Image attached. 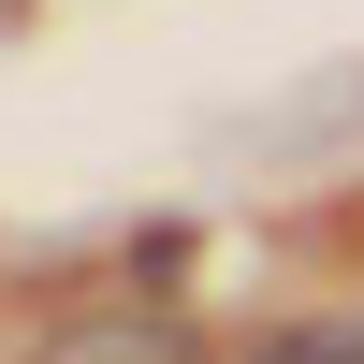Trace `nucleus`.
<instances>
[{"label": "nucleus", "mask_w": 364, "mask_h": 364, "mask_svg": "<svg viewBox=\"0 0 364 364\" xmlns=\"http://www.w3.org/2000/svg\"><path fill=\"white\" fill-rule=\"evenodd\" d=\"M248 364H364V321H291V336H262Z\"/></svg>", "instance_id": "obj_2"}, {"label": "nucleus", "mask_w": 364, "mask_h": 364, "mask_svg": "<svg viewBox=\"0 0 364 364\" xmlns=\"http://www.w3.org/2000/svg\"><path fill=\"white\" fill-rule=\"evenodd\" d=\"M29 364H204V350H190V321H161V306H102V321H58Z\"/></svg>", "instance_id": "obj_1"}]
</instances>
